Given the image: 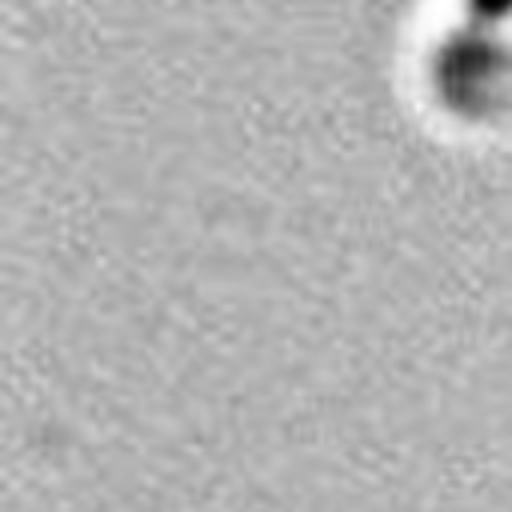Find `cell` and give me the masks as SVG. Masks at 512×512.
<instances>
[{"instance_id":"cell-2","label":"cell","mask_w":512,"mask_h":512,"mask_svg":"<svg viewBox=\"0 0 512 512\" xmlns=\"http://www.w3.org/2000/svg\"><path fill=\"white\" fill-rule=\"evenodd\" d=\"M464 8L472 12L476 24H496V20L512 16V0H464Z\"/></svg>"},{"instance_id":"cell-1","label":"cell","mask_w":512,"mask_h":512,"mask_svg":"<svg viewBox=\"0 0 512 512\" xmlns=\"http://www.w3.org/2000/svg\"><path fill=\"white\" fill-rule=\"evenodd\" d=\"M484 36V32H480ZM472 36L468 44H456L448 52V60L440 64V72L448 76L444 84V100L448 104H460V100H492L496 92V80H500V60L492 52L488 40Z\"/></svg>"}]
</instances>
